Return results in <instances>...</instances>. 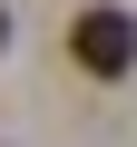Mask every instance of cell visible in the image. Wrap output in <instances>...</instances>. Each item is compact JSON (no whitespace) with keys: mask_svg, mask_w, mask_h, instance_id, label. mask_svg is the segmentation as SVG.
<instances>
[{"mask_svg":"<svg viewBox=\"0 0 137 147\" xmlns=\"http://www.w3.org/2000/svg\"><path fill=\"white\" fill-rule=\"evenodd\" d=\"M0 39H10V20H0Z\"/></svg>","mask_w":137,"mask_h":147,"instance_id":"obj_2","label":"cell"},{"mask_svg":"<svg viewBox=\"0 0 137 147\" xmlns=\"http://www.w3.org/2000/svg\"><path fill=\"white\" fill-rule=\"evenodd\" d=\"M68 59H79L88 79H127V69H137V20L108 10V0L79 10V20H68Z\"/></svg>","mask_w":137,"mask_h":147,"instance_id":"obj_1","label":"cell"}]
</instances>
